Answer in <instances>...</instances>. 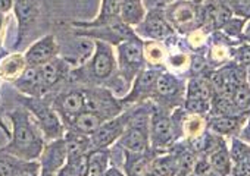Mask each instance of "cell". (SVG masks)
<instances>
[{"mask_svg":"<svg viewBox=\"0 0 250 176\" xmlns=\"http://www.w3.org/2000/svg\"><path fill=\"white\" fill-rule=\"evenodd\" d=\"M91 56L81 65L72 68L69 82L80 87H106L119 98L127 96L130 87L118 75L115 49L102 41H93Z\"/></svg>","mask_w":250,"mask_h":176,"instance_id":"6da1fadb","label":"cell"},{"mask_svg":"<svg viewBox=\"0 0 250 176\" xmlns=\"http://www.w3.org/2000/svg\"><path fill=\"white\" fill-rule=\"evenodd\" d=\"M5 117L11 122L12 129L9 141L0 150L27 161H39L47 141L28 110L20 106L6 112Z\"/></svg>","mask_w":250,"mask_h":176,"instance_id":"7a4b0ae2","label":"cell"},{"mask_svg":"<svg viewBox=\"0 0 250 176\" xmlns=\"http://www.w3.org/2000/svg\"><path fill=\"white\" fill-rule=\"evenodd\" d=\"M17 98L21 103V106L27 109L28 113L33 116V119L42 129L44 139L47 142L63 138L65 126L59 115L53 109L52 103L46 97H27V96L18 94Z\"/></svg>","mask_w":250,"mask_h":176,"instance_id":"3957f363","label":"cell"},{"mask_svg":"<svg viewBox=\"0 0 250 176\" xmlns=\"http://www.w3.org/2000/svg\"><path fill=\"white\" fill-rule=\"evenodd\" d=\"M116 66L119 78L131 88L133 81L137 75L147 66L145 59V41L137 37H133L115 47Z\"/></svg>","mask_w":250,"mask_h":176,"instance_id":"277c9868","label":"cell"},{"mask_svg":"<svg viewBox=\"0 0 250 176\" xmlns=\"http://www.w3.org/2000/svg\"><path fill=\"white\" fill-rule=\"evenodd\" d=\"M171 113L172 112L159 107L153 103L150 126H149V138H150V150L155 151L156 154L168 153L169 148L180 139L174 128Z\"/></svg>","mask_w":250,"mask_h":176,"instance_id":"5b68a950","label":"cell"},{"mask_svg":"<svg viewBox=\"0 0 250 176\" xmlns=\"http://www.w3.org/2000/svg\"><path fill=\"white\" fill-rule=\"evenodd\" d=\"M59 115L63 126L72 120L80 113L85 112V96H84V87L75 85L68 82L62 88L46 94L44 96Z\"/></svg>","mask_w":250,"mask_h":176,"instance_id":"8992f818","label":"cell"},{"mask_svg":"<svg viewBox=\"0 0 250 176\" xmlns=\"http://www.w3.org/2000/svg\"><path fill=\"white\" fill-rule=\"evenodd\" d=\"M164 14L174 31L188 34L203 27V5L177 2L167 3Z\"/></svg>","mask_w":250,"mask_h":176,"instance_id":"52a82bcc","label":"cell"},{"mask_svg":"<svg viewBox=\"0 0 250 176\" xmlns=\"http://www.w3.org/2000/svg\"><path fill=\"white\" fill-rule=\"evenodd\" d=\"M85 110L99 116L103 122L121 115L125 109L119 97L106 87H84Z\"/></svg>","mask_w":250,"mask_h":176,"instance_id":"ba28073f","label":"cell"},{"mask_svg":"<svg viewBox=\"0 0 250 176\" xmlns=\"http://www.w3.org/2000/svg\"><path fill=\"white\" fill-rule=\"evenodd\" d=\"M184 98H186L184 81H181L172 72L162 71L156 81V87L150 101L159 107L172 112L184 104Z\"/></svg>","mask_w":250,"mask_h":176,"instance_id":"9c48e42d","label":"cell"},{"mask_svg":"<svg viewBox=\"0 0 250 176\" xmlns=\"http://www.w3.org/2000/svg\"><path fill=\"white\" fill-rule=\"evenodd\" d=\"M167 3L156 5V8H149L143 22L134 30L137 37L143 41H167L175 36L174 28L165 18L164 8Z\"/></svg>","mask_w":250,"mask_h":176,"instance_id":"30bf717a","label":"cell"},{"mask_svg":"<svg viewBox=\"0 0 250 176\" xmlns=\"http://www.w3.org/2000/svg\"><path fill=\"white\" fill-rule=\"evenodd\" d=\"M215 91L208 78L191 77L186 84V98L183 109L190 115H206L210 110V103Z\"/></svg>","mask_w":250,"mask_h":176,"instance_id":"8fae6325","label":"cell"},{"mask_svg":"<svg viewBox=\"0 0 250 176\" xmlns=\"http://www.w3.org/2000/svg\"><path fill=\"white\" fill-rule=\"evenodd\" d=\"M131 116H133V106L127 107L116 117L104 120L100 125V128L90 137L93 150H103V148L113 147L119 141V138L122 137L125 129H127V126L131 120Z\"/></svg>","mask_w":250,"mask_h":176,"instance_id":"7c38bea8","label":"cell"},{"mask_svg":"<svg viewBox=\"0 0 250 176\" xmlns=\"http://www.w3.org/2000/svg\"><path fill=\"white\" fill-rule=\"evenodd\" d=\"M161 72H162L161 68L146 66L137 75V78L133 81L131 88L127 93V96L121 98L124 106L131 107V106H139V104H143L146 101H150L153 91H155V87H156V81H158Z\"/></svg>","mask_w":250,"mask_h":176,"instance_id":"4fadbf2b","label":"cell"},{"mask_svg":"<svg viewBox=\"0 0 250 176\" xmlns=\"http://www.w3.org/2000/svg\"><path fill=\"white\" fill-rule=\"evenodd\" d=\"M75 68V62L69 58H55L40 68V75L46 94H50L69 82L71 71Z\"/></svg>","mask_w":250,"mask_h":176,"instance_id":"5bb4252c","label":"cell"},{"mask_svg":"<svg viewBox=\"0 0 250 176\" xmlns=\"http://www.w3.org/2000/svg\"><path fill=\"white\" fill-rule=\"evenodd\" d=\"M72 34L78 39L106 43L112 46L113 49L122 44L124 41L136 37L134 30L122 22L110 25V27H104V28H94V30H74L72 28Z\"/></svg>","mask_w":250,"mask_h":176,"instance_id":"9a60e30c","label":"cell"},{"mask_svg":"<svg viewBox=\"0 0 250 176\" xmlns=\"http://www.w3.org/2000/svg\"><path fill=\"white\" fill-rule=\"evenodd\" d=\"M12 12L18 24L17 40L14 43V49H18L25 41L33 27L37 24L39 17L42 14V3L40 2H15Z\"/></svg>","mask_w":250,"mask_h":176,"instance_id":"2e32d148","label":"cell"},{"mask_svg":"<svg viewBox=\"0 0 250 176\" xmlns=\"http://www.w3.org/2000/svg\"><path fill=\"white\" fill-rule=\"evenodd\" d=\"M59 55H61V47L53 34H47L36 40L24 53L27 65L33 68H42L43 65L53 60Z\"/></svg>","mask_w":250,"mask_h":176,"instance_id":"e0dca14e","label":"cell"},{"mask_svg":"<svg viewBox=\"0 0 250 176\" xmlns=\"http://www.w3.org/2000/svg\"><path fill=\"white\" fill-rule=\"evenodd\" d=\"M66 158H68V151H66L65 138L46 142L44 150L39 158L40 173L56 176L58 172L66 164Z\"/></svg>","mask_w":250,"mask_h":176,"instance_id":"ac0fdd59","label":"cell"},{"mask_svg":"<svg viewBox=\"0 0 250 176\" xmlns=\"http://www.w3.org/2000/svg\"><path fill=\"white\" fill-rule=\"evenodd\" d=\"M119 2H102L96 18L88 21H71L74 30H94L119 24Z\"/></svg>","mask_w":250,"mask_h":176,"instance_id":"d6986e66","label":"cell"},{"mask_svg":"<svg viewBox=\"0 0 250 176\" xmlns=\"http://www.w3.org/2000/svg\"><path fill=\"white\" fill-rule=\"evenodd\" d=\"M247 116L249 115H234V116H224V117H208L206 120V128L222 137V138H227V137H238L246 120H247Z\"/></svg>","mask_w":250,"mask_h":176,"instance_id":"ffe728a7","label":"cell"},{"mask_svg":"<svg viewBox=\"0 0 250 176\" xmlns=\"http://www.w3.org/2000/svg\"><path fill=\"white\" fill-rule=\"evenodd\" d=\"M27 173H40V163L27 161L0 150V176H22Z\"/></svg>","mask_w":250,"mask_h":176,"instance_id":"44dd1931","label":"cell"},{"mask_svg":"<svg viewBox=\"0 0 250 176\" xmlns=\"http://www.w3.org/2000/svg\"><path fill=\"white\" fill-rule=\"evenodd\" d=\"M27 68L28 65L24 53L12 52L2 55V58H0V79L14 85L22 77Z\"/></svg>","mask_w":250,"mask_h":176,"instance_id":"7402d4cb","label":"cell"},{"mask_svg":"<svg viewBox=\"0 0 250 176\" xmlns=\"http://www.w3.org/2000/svg\"><path fill=\"white\" fill-rule=\"evenodd\" d=\"M232 18L228 3H205L203 5V27L205 31H221L222 27Z\"/></svg>","mask_w":250,"mask_h":176,"instance_id":"603a6c76","label":"cell"},{"mask_svg":"<svg viewBox=\"0 0 250 176\" xmlns=\"http://www.w3.org/2000/svg\"><path fill=\"white\" fill-rule=\"evenodd\" d=\"M121 154H122V167L121 169L124 170L125 176H145V173L149 170V166H150L152 160L158 156L152 150L147 151V153L121 151Z\"/></svg>","mask_w":250,"mask_h":176,"instance_id":"cb8c5ba5","label":"cell"},{"mask_svg":"<svg viewBox=\"0 0 250 176\" xmlns=\"http://www.w3.org/2000/svg\"><path fill=\"white\" fill-rule=\"evenodd\" d=\"M14 87L18 90L21 96H27V97H44L46 96L42 75H40V68L28 66L25 72L22 74V77L14 84Z\"/></svg>","mask_w":250,"mask_h":176,"instance_id":"d4e9b609","label":"cell"},{"mask_svg":"<svg viewBox=\"0 0 250 176\" xmlns=\"http://www.w3.org/2000/svg\"><path fill=\"white\" fill-rule=\"evenodd\" d=\"M147 14V8L143 2L139 0H130V2H119V18L121 22L127 27L136 30L145 20Z\"/></svg>","mask_w":250,"mask_h":176,"instance_id":"484cf974","label":"cell"},{"mask_svg":"<svg viewBox=\"0 0 250 176\" xmlns=\"http://www.w3.org/2000/svg\"><path fill=\"white\" fill-rule=\"evenodd\" d=\"M103 123V120L90 112H83L65 125V131H74L87 137H91Z\"/></svg>","mask_w":250,"mask_h":176,"instance_id":"4316f807","label":"cell"},{"mask_svg":"<svg viewBox=\"0 0 250 176\" xmlns=\"http://www.w3.org/2000/svg\"><path fill=\"white\" fill-rule=\"evenodd\" d=\"M149 170L152 173H155L156 176H178L177 157L171 151L164 153V154H158L152 160Z\"/></svg>","mask_w":250,"mask_h":176,"instance_id":"83f0119b","label":"cell"},{"mask_svg":"<svg viewBox=\"0 0 250 176\" xmlns=\"http://www.w3.org/2000/svg\"><path fill=\"white\" fill-rule=\"evenodd\" d=\"M110 166V148L91 150L87 161L85 176H103Z\"/></svg>","mask_w":250,"mask_h":176,"instance_id":"f1b7e54d","label":"cell"},{"mask_svg":"<svg viewBox=\"0 0 250 176\" xmlns=\"http://www.w3.org/2000/svg\"><path fill=\"white\" fill-rule=\"evenodd\" d=\"M208 160L212 166V170L216 176H228L231 173V166H232V160L229 157V151H228V144L227 141L218 148L215 150L212 154L208 156Z\"/></svg>","mask_w":250,"mask_h":176,"instance_id":"f546056e","label":"cell"},{"mask_svg":"<svg viewBox=\"0 0 250 176\" xmlns=\"http://www.w3.org/2000/svg\"><path fill=\"white\" fill-rule=\"evenodd\" d=\"M208 115H209V117H224V116H234V115H240V113L235 109V106L232 104L229 97L215 94Z\"/></svg>","mask_w":250,"mask_h":176,"instance_id":"4dcf8cb0","label":"cell"},{"mask_svg":"<svg viewBox=\"0 0 250 176\" xmlns=\"http://www.w3.org/2000/svg\"><path fill=\"white\" fill-rule=\"evenodd\" d=\"M228 151L232 163H243L250 167V144L244 142L238 137H232Z\"/></svg>","mask_w":250,"mask_h":176,"instance_id":"1f68e13d","label":"cell"},{"mask_svg":"<svg viewBox=\"0 0 250 176\" xmlns=\"http://www.w3.org/2000/svg\"><path fill=\"white\" fill-rule=\"evenodd\" d=\"M145 59L147 66L161 68L165 59V50L161 41H145Z\"/></svg>","mask_w":250,"mask_h":176,"instance_id":"d6a6232c","label":"cell"},{"mask_svg":"<svg viewBox=\"0 0 250 176\" xmlns=\"http://www.w3.org/2000/svg\"><path fill=\"white\" fill-rule=\"evenodd\" d=\"M231 101L235 106V109L238 110V113L243 115H250V87L247 82L238 85L232 94H231Z\"/></svg>","mask_w":250,"mask_h":176,"instance_id":"836d02e7","label":"cell"},{"mask_svg":"<svg viewBox=\"0 0 250 176\" xmlns=\"http://www.w3.org/2000/svg\"><path fill=\"white\" fill-rule=\"evenodd\" d=\"M244 24H246V21L232 17V18L222 27L221 33H222L225 37H228V39H241Z\"/></svg>","mask_w":250,"mask_h":176,"instance_id":"e575fe53","label":"cell"},{"mask_svg":"<svg viewBox=\"0 0 250 176\" xmlns=\"http://www.w3.org/2000/svg\"><path fill=\"white\" fill-rule=\"evenodd\" d=\"M232 58L235 59V63L240 65V66H250V44L247 43H243L240 44L238 47H235L232 50Z\"/></svg>","mask_w":250,"mask_h":176,"instance_id":"d590c367","label":"cell"},{"mask_svg":"<svg viewBox=\"0 0 250 176\" xmlns=\"http://www.w3.org/2000/svg\"><path fill=\"white\" fill-rule=\"evenodd\" d=\"M228 6L232 12V17L243 21L250 20V2H231L228 3Z\"/></svg>","mask_w":250,"mask_h":176,"instance_id":"8d00e7d4","label":"cell"},{"mask_svg":"<svg viewBox=\"0 0 250 176\" xmlns=\"http://www.w3.org/2000/svg\"><path fill=\"white\" fill-rule=\"evenodd\" d=\"M212 175H215V173L212 170V166H210L208 157L197 156V160H196L191 176H212Z\"/></svg>","mask_w":250,"mask_h":176,"instance_id":"74e56055","label":"cell"},{"mask_svg":"<svg viewBox=\"0 0 250 176\" xmlns=\"http://www.w3.org/2000/svg\"><path fill=\"white\" fill-rule=\"evenodd\" d=\"M231 176H250V167L243 163H232Z\"/></svg>","mask_w":250,"mask_h":176,"instance_id":"f35d334b","label":"cell"},{"mask_svg":"<svg viewBox=\"0 0 250 176\" xmlns=\"http://www.w3.org/2000/svg\"><path fill=\"white\" fill-rule=\"evenodd\" d=\"M238 138L243 139L244 142L250 144V115L247 116V120H246V123H244V126H243V129H241Z\"/></svg>","mask_w":250,"mask_h":176,"instance_id":"ab89813d","label":"cell"},{"mask_svg":"<svg viewBox=\"0 0 250 176\" xmlns=\"http://www.w3.org/2000/svg\"><path fill=\"white\" fill-rule=\"evenodd\" d=\"M6 22H8V17L0 14V50H2V44H3V39H5V31H6Z\"/></svg>","mask_w":250,"mask_h":176,"instance_id":"60d3db41","label":"cell"},{"mask_svg":"<svg viewBox=\"0 0 250 176\" xmlns=\"http://www.w3.org/2000/svg\"><path fill=\"white\" fill-rule=\"evenodd\" d=\"M14 3L15 2H11V0H0V14L8 15L9 12H12L14 11Z\"/></svg>","mask_w":250,"mask_h":176,"instance_id":"b9f144b4","label":"cell"},{"mask_svg":"<svg viewBox=\"0 0 250 176\" xmlns=\"http://www.w3.org/2000/svg\"><path fill=\"white\" fill-rule=\"evenodd\" d=\"M5 113L6 112H3V109L2 107H0V129H2V132L6 135V138L9 139L11 138V129H8V125L5 123Z\"/></svg>","mask_w":250,"mask_h":176,"instance_id":"7bdbcfd3","label":"cell"},{"mask_svg":"<svg viewBox=\"0 0 250 176\" xmlns=\"http://www.w3.org/2000/svg\"><path fill=\"white\" fill-rule=\"evenodd\" d=\"M103 176H125V173H124V170L121 167H118L115 164H110Z\"/></svg>","mask_w":250,"mask_h":176,"instance_id":"ee69618b","label":"cell"},{"mask_svg":"<svg viewBox=\"0 0 250 176\" xmlns=\"http://www.w3.org/2000/svg\"><path fill=\"white\" fill-rule=\"evenodd\" d=\"M241 40L247 44H250V20L246 21L244 28H243V34H241Z\"/></svg>","mask_w":250,"mask_h":176,"instance_id":"f6af8a7d","label":"cell"},{"mask_svg":"<svg viewBox=\"0 0 250 176\" xmlns=\"http://www.w3.org/2000/svg\"><path fill=\"white\" fill-rule=\"evenodd\" d=\"M56 176H78V175H77V173H74V172H72L66 164H65V166L58 172V175H56Z\"/></svg>","mask_w":250,"mask_h":176,"instance_id":"bcb514c9","label":"cell"},{"mask_svg":"<svg viewBox=\"0 0 250 176\" xmlns=\"http://www.w3.org/2000/svg\"><path fill=\"white\" fill-rule=\"evenodd\" d=\"M246 82H247L249 87H250V66L246 68Z\"/></svg>","mask_w":250,"mask_h":176,"instance_id":"7dc6e473","label":"cell"},{"mask_svg":"<svg viewBox=\"0 0 250 176\" xmlns=\"http://www.w3.org/2000/svg\"><path fill=\"white\" fill-rule=\"evenodd\" d=\"M22 176H40V173H27V175H22Z\"/></svg>","mask_w":250,"mask_h":176,"instance_id":"c3c4849f","label":"cell"},{"mask_svg":"<svg viewBox=\"0 0 250 176\" xmlns=\"http://www.w3.org/2000/svg\"><path fill=\"white\" fill-rule=\"evenodd\" d=\"M40 176H50V175H42V173H40Z\"/></svg>","mask_w":250,"mask_h":176,"instance_id":"681fc988","label":"cell"},{"mask_svg":"<svg viewBox=\"0 0 250 176\" xmlns=\"http://www.w3.org/2000/svg\"><path fill=\"white\" fill-rule=\"evenodd\" d=\"M228 176H231V175H228Z\"/></svg>","mask_w":250,"mask_h":176,"instance_id":"f907efd6","label":"cell"}]
</instances>
